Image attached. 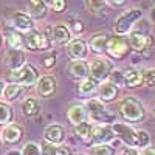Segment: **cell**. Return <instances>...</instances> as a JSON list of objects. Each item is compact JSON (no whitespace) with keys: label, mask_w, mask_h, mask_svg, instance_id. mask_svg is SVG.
Instances as JSON below:
<instances>
[{"label":"cell","mask_w":155,"mask_h":155,"mask_svg":"<svg viewBox=\"0 0 155 155\" xmlns=\"http://www.w3.org/2000/svg\"><path fill=\"white\" fill-rule=\"evenodd\" d=\"M118 112L121 115V118H124L129 123H140L144 120L146 116V109L141 104V101H138L134 96L124 98L118 104Z\"/></svg>","instance_id":"cell-1"},{"label":"cell","mask_w":155,"mask_h":155,"mask_svg":"<svg viewBox=\"0 0 155 155\" xmlns=\"http://www.w3.org/2000/svg\"><path fill=\"white\" fill-rule=\"evenodd\" d=\"M6 79L11 84H17L20 87H31L37 84L39 81V71L33 64H25V65L17 70V71H8L6 73Z\"/></svg>","instance_id":"cell-2"},{"label":"cell","mask_w":155,"mask_h":155,"mask_svg":"<svg viewBox=\"0 0 155 155\" xmlns=\"http://www.w3.org/2000/svg\"><path fill=\"white\" fill-rule=\"evenodd\" d=\"M143 17V12H141V9L138 8H132L129 9L126 12H123V14L116 19L115 25H113V31L116 33V36H124V34H129L132 31L134 25Z\"/></svg>","instance_id":"cell-3"},{"label":"cell","mask_w":155,"mask_h":155,"mask_svg":"<svg viewBox=\"0 0 155 155\" xmlns=\"http://www.w3.org/2000/svg\"><path fill=\"white\" fill-rule=\"evenodd\" d=\"M112 71H113L112 62L104 59V58L93 59L92 62H90V65H88V78L92 81H95L96 84L106 81L107 78L110 76Z\"/></svg>","instance_id":"cell-4"},{"label":"cell","mask_w":155,"mask_h":155,"mask_svg":"<svg viewBox=\"0 0 155 155\" xmlns=\"http://www.w3.org/2000/svg\"><path fill=\"white\" fill-rule=\"evenodd\" d=\"M106 53L112 59H116V61L124 59L129 53H130V45H129V41L124 36H112V37H109Z\"/></svg>","instance_id":"cell-5"},{"label":"cell","mask_w":155,"mask_h":155,"mask_svg":"<svg viewBox=\"0 0 155 155\" xmlns=\"http://www.w3.org/2000/svg\"><path fill=\"white\" fill-rule=\"evenodd\" d=\"M85 112L88 113V116L92 120H95L98 123H102L106 126L109 123H113V120H115V116L106 110L104 104H102L99 99H88L87 104H85Z\"/></svg>","instance_id":"cell-6"},{"label":"cell","mask_w":155,"mask_h":155,"mask_svg":"<svg viewBox=\"0 0 155 155\" xmlns=\"http://www.w3.org/2000/svg\"><path fill=\"white\" fill-rule=\"evenodd\" d=\"M50 39L37 30H31L23 36V47L30 51H45L50 48Z\"/></svg>","instance_id":"cell-7"},{"label":"cell","mask_w":155,"mask_h":155,"mask_svg":"<svg viewBox=\"0 0 155 155\" xmlns=\"http://www.w3.org/2000/svg\"><path fill=\"white\" fill-rule=\"evenodd\" d=\"M129 45L130 48H134L138 53H147V51L153 47V37L149 33L140 31V30H134L129 33Z\"/></svg>","instance_id":"cell-8"},{"label":"cell","mask_w":155,"mask_h":155,"mask_svg":"<svg viewBox=\"0 0 155 155\" xmlns=\"http://www.w3.org/2000/svg\"><path fill=\"white\" fill-rule=\"evenodd\" d=\"M112 130L115 135H118L121 138L123 143L127 144V147H137L138 146V138H137V130H134L132 127H129L127 124L115 123L112 126Z\"/></svg>","instance_id":"cell-9"},{"label":"cell","mask_w":155,"mask_h":155,"mask_svg":"<svg viewBox=\"0 0 155 155\" xmlns=\"http://www.w3.org/2000/svg\"><path fill=\"white\" fill-rule=\"evenodd\" d=\"M56 88H58V84H56V78L51 76V74H44L39 78L37 81V85H36V90L39 96L42 98H50L56 93Z\"/></svg>","instance_id":"cell-10"},{"label":"cell","mask_w":155,"mask_h":155,"mask_svg":"<svg viewBox=\"0 0 155 155\" xmlns=\"http://www.w3.org/2000/svg\"><path fill=\"white\" fill-rule=\"evenodd\" d=\"M67 51H68V56L71 61H84V58L87 56L88 47L84 39L76 37L67 44Z\"/></svg>","instance_id":"cell-11"},{"label":"cell","mask_w":155,"mask_h":155,"mask_svg":"<svg viewBox=\"0 0 155 155\" xmlns=\"http://www.w3.org/2000/svg\"><path fill=\"white\" fill-rule=\"evenodd\" d=\"M11 20H12V27H14V30L19 31V33H25V34H27L31 30H34V22H33V19L27 14V12L17 11V12L12 14Z\"/></svg>","instance_id":"cell-12"},{"label":"cell","mask_w":155,"mask_h":155,"mask_svg":"<svg viewBox=\"0 0 155 155\" xmlns=\"http://www.w3.org/2000/svg\"><path fill=\"white\" fill-rule=\"evenodd\" d=\"M27 64V56L23 50H8L6 53V65L9 71H17Z\"/></svg>","instance_id":"cell-13"},{"label":"cell","mask_w":155,"mask_h":155,"mask_svg":"<svg viewBox=\"0 0 155 155\" xmlns=\"http://www.w3.org/2000/svg\"><path fill=\"white\" fill-rule=\"evenodd\" d=\"M67 71L71 79L84 81L88 78V64L85 61H71L67 67Z\"/></svg>","instance_id":"cell-14"},{"label":"cell","mask_w":155,"mask_h":155,"mask_svg":"<svg viewBox=\"0 0 155 155\" xmlns=\"http://www.w3.org/2000/svg\"><path fill=\"white\" fill-rule=\"evenodd\" d=\"M44 138H45L47 143L58 146L59 143L64 141V138H65V130H64V127L59 126V124H50L44 130Z\"/></svg>","instance_id":"cell-15"},{"label":"cell","mask_w":155,"mask_h":155,"mask_svg":"<svg viewBox=\"0 0 155 155\" xmlns=\"http://www.w3.org/2000/svg\"><path fill=\"white\" fill-rule=\"evenodd\" d=\"M22 138H23V129L19 124L11 123V124L5 126L3 132H2V140L6 144H16Z\"/></svg>","instance_id":"cell-16"},{"label":"cell","mask_w":155,"mask_h":155,"mask_svg":"<svg viewBox=\"0 0 155 155\" xmlns=\"http://www.w3.org/2000/svg\"><path fill=\"white\" fill-rule=\"evenodd\" d=\"M70 30L67 28V25H56V27H53V31H51V37H50V42H53L54 45L61 47V45H65L70 42Z\"/></svg>","instance_id":"cell-17"},{"label":"cell","mask_w":155,"mask_h":155,"mask_svg":"<svg viewBox=\"0 0 155 155\" xmlns=\"http://www.w3.org/2000/svg\"><path fill=\"white\" fill-rule=\"evenodd\" d=\"M115 134L112 130L110 126H106V124H101V126H96L93 127V140H92V144L93 143H98V144H106L109 143L110 140H113Z\"/></svg>","instance_id":"cell-18"},{"label":"cell","mask_w":155,"mask_h":155,"mask_svg":"<svg viewBox=\"0 0 155 155\" xmlns=\"http://www.w3.org/2000/svg\"><path fill=\"white\" fill-rule=\"evenodd\" d=\"M123 78H124V85L129 88H137L143 85V71L138 68H129L123 71Z\"/></svg>","instance_id":"cell-19"},{"label":"cell","mask_w":155,"mask_h":155,"mask_svg":"<svg viewBox=\"0 0 155 155\" xmlns=\"http://www.w3.org/2000/svg\"><path fill=\"white\" fill-rule=\"evenodd\" d=\"M118 93L120 90L116 85H113L112 82H104L99 90H98V96H99V101L101 102H112L118 98Z\"/></svg>","instance_id":"cell-20"},{"label":"cell","mask_w":155,"mask_h":155,"mask_svg":"<svg viewBox=\"0 0 155 155\" xmlns=\"http://www.w3.org/2000/svg\"><path fill=\"white\" fill-rule=\"evenodd\" d=\"M107 42H109V36L104 34V33H99V34L92 36V39H90V42H88V47L93 53L102 54V53H106Z\"/></svg>","instance_id":"cell-21"},{"label":"cell","mask_w":155,"mask_h":155,"mask_svg":"<svg viewBox=\"0 0 155 155\" xmlns=\"http://www.w3.org/2000/svg\"><path fill=\"white\" fill-rule=\"evenodd\" d=\"M47 3L42 2V0H31L28 2V11H30V17L31 19H37V20H42L47 16Z\"/></svg>","instance_id":"cell-22"},{"label":"cell","mask_w":155,"mask_h":155,"mask_svg":"<svg viewBox=\"0 0 155 155\" xmlns=\"http://www.w3.org/2000/svg\"><path fill=\"white\" fill-rule=\"evenodd\" d=\"M85 115H87V112H85V107L84 106L73 104L68 109V112H67V118H68V121L73 126H78V124H81V123L85 121Z\"/></svg>","instance_id":"cell-23"},{"label":"cell","mask_w":155,"mask_h":155,"mask_svg":"<svg viewBox=\"0 0 155 155\" xmlns=\"http://www.w3.org/2000/svg\"><path fill=\"white\" fill-rule=\"evenodd\" d=\"M74 134L82 140V143L85 144H92V140H93V126L88 124V123H81L74 126Z\"/></svg>","instance_id":"cell-24"},{"label":"cell","mask_w":155,"mask_h":155,"mask_svg":"<svg viewBox=\"0 0 155 155\" xmlns=\"http://www.w3.org/2000/svg\"><path fill=\"white\" fill-rule=\"evenodd\" d=\"M5 37H6V42L11 50H22V47H23V34L22 33L16 31L14 28H11V30L8 28Z\"/></svg>","instance_id":"cell-25"},{"label":"cell","mask_w":155,"mask_h":155,"mask_svg":"<svg viewBox=\"0 0 155 155\" xmlns=\"http://www.w3.org/2000/svg\"><path fill=\"white\" fill-rule=\"evenodd\" d=\"M41 152H42V155H71V150L67 146H62V144L54 146V144H50V143L42 144Z\"/></svg>","instance_id":"cell-26"},{"label":"cell","mask_w":155,"mask_h":155,"mask_svg":"<svg viewBox=\"0 0 155 155\" xmlns=\"http://www.w3.org/2000/svg\"><path fill=\"white\" fill-rule=\"evenodd\" d=\"M39 110H41V106H39V102L34 98H28L22 102V113L25 116H28V118H34L39 113Z\"/></svg>","instance_id":"cell-27"},{"label":"cell","mask_w":155,"mask_h":155,"mask_svg":"<svg viewBox=\"0 0 155 155\" xmlns=\"http://www.w3.org/2000/svg\"><path fill=\"white\" fill-rule=\"evenodd\" d=\"M96 92V82L92 81L90 78H87V79L81 81L79 85H78V93H79V96H92L93 93Z\"/></svg>","instance_id":"cell-28"},{"label":"cell","mask_w":155,"mask_h":155,"mask_svg":"<svg viewBox=\"0 0 155 155\" xmlns=\"http://www.w3.org/2000/svg\"><path fill=\"white\" fill-rule=\"evenodd\" d=\"M12 120V107L5 101H0V126H8Z\"/></svg>","instance_id":"cell-29"},{"label":"cell","mask_w":155,"mask_h":155,"mask_svg":"<svg viewBox=\"0 0 155 155\" xmlns=\"http://www.w3.org/2000/svg\"><path fill=\"white\" fill-rule=\"evenodd\" d=\"M22 93V87L17 85V84H8L5 85V90H3V96L6 101H16Z\"/></svg>","instance_id":"cell-30"},{"label":"cell","mask_w":155,"mask_h":155,"mask_svg":"<svg viewBox=\"0 0 155 155\" xmlns=\"http://www.w3.org/2000/svg\"><path fill=\"white\" fill-rule=\"evenodd\" d=\"M85 6L90 12H93V14H101V12L106 11L107 3L102 2V0H88V2H85Z\"/></svg>","instance_id":"cell-31"},{"label":"cell","mask_w":155,"mask_h":155,"mask_svg":"<svg viewBox=\"0 0 155 155\" xmlns=\"http://www.w3.org/2000/svg\"><path fill=\"white\" fill-rule=\"evenodd\" d=\"M92 155H115V149L109 144H96L90 150Z\"/></svg>","instance_id":"cell-32"},{"label":"cell","mask_w":155,"mask_h":155,"mask_svg":"<svg viewBox=\"0 0 155 155\" xmlns=\"http://www.w3.org/2000/svg\"><path fill=\"white\" fill-rule=\"evenodd\" d=\"M41 64L44 68H53L56 65V53L54 51H51V53H45L42 58H41Z\"/></svg>","instance_id":"cell-33"},{"label":"cell","mask_w":155,"mask_h":155,"mask_svg":"<svg viewBox=\"0 0 155 155\" xmlns=\"http://www.w3.org/2000/svg\"><path fill=\"white\" fill-rule=\"evenodd\" d=\"M68 30H70V33H74V34H82L84 33V23L81 22V20H78V19H74V17H70V20H68V27H67Z\"/></svg>","instance_id":"cell-34"},{"label":"cell","mask_w":155,"mask_h":155,"mask_svg":"<svg viewBox=\"0 0 155 155\" xmlns=\"http://www.w3.org/2000/svg\"><path fill=\"white\" fill-rule=\"evenodd\" d=\"M143 84L150 88L155 87V68H147L143 71Z\"/></svg>","instance_id":"cell-35"},{"label":"cell","mask_w":155,"mask_h":155,"mask_svg":"<svg viewBox=\"0 0 155 155\" xmlns=\"http://www.w3.org/2000/svg\"><path fill=\"white\" fill-rule=\"evenodd\" d=\"M22 155H42V152L36 143H27L22 150Z\"/></svg>","instance_id":"cell-36"},{"label":"cell","mask_w":155,"mask_h":155,"mask_svg":"<svg viewBox=\"0 0 155 155\" xmlns=\"http://www.w3.org/2000/svg\"><path fill=\"white\" fill-rule=\"evenodd\" d=\"M137 138H138V147H147L149 141H150V137L147 132L144 130H137Z\"/></svg>","instance_id":"cell-37"},{"label":"cell","mask_w":155,"mask_h":155,"mask_svg":"<svg viewBox=\"0 0 155 155\" xmlns=\"http://www.w3.org/2000/svg\"><path fill=\"white\" fill-rule=\"evenodd\" d=\"M110 82L113 84V85H121V84H124V78H123V71H120V70H113L112 73H110Z\"/></svg>","instance_id":"cell-38"},{"label":"cell","mask_w":155,"mask_h":155,"mask_svg":"<svg viewBox=\"0 0 155 155\" xmlns=\"http://www.w3.org/2000/svg\"><path fill=\"white\" fill-rule=\"evenodd\" d=\"M50 5H51V9L56 11V12H62L64 9L67 8V2H65V0H51Z\"/></svg>","instance_id":"cell-39"},{"label":"cell","mask_w":155,"mask_h":155,"mask_svg":"<svg viewBox=\"0 0 155 155\" xmlns=\"http://www.w3.org/2000/svg\"><path fill=\"white\" fill-rule=\"evenodd\" d=\"M140 155H155V147L147 146V147H144L143 150H141V153H140Z\"/></svg>","instance_id":"cell-40"},{"label":"cell","mask_w":155,"mask_h":155,"mask_svg":"<svg viewBox=\"0 0 155 155\" xmlns=\"http://www.w3.org/2000/svg\"><path fill=\"white\" fill-rule=\"evenodd\" d=\"M123 155H140L134 147H124L123 149Z\"/></svg>","instance_id":"cell-41"},{"label":"cell","mask_w":155,"mask_h":155,"mask_svg":"<svg viewBox=\"0 0 155 155\" xmlns=\"http://www.w3.org/2000/svg\"><path fill=\"white\" fill-rule=\"evenodd\" d=\"M106 3L112 6H121V5H126V0H110V2H106Z\"/></svg>","instance_id":"cell-42"},{"label":"cell","mask_w":155,"mask_h":155,"mask_svg":"<svg viewBox=\"0 0 155 155\" xmlns=\"http://www.w3.org/2000/svg\"><path fill=\"white\" fill-rule=\"evenodd\" d=\"M150 20L155 23V8H152V9H150Z\"/></svg>","instance_id":"cell-43"},{"label":"cell","mask_w":155,"mask_h":155,"mask_svg":"<svg viewBox=\"0 0 155 155\" xmlns=\"http://www.w3.org/2000/svg\"><path fill=\"white\" fill-rule=\"evenodd\" d=\"M6 155H22V152H19V150H16V149H14V150H9Z\"/></svg>","instance_id":"cell-44"},{"label":"cell","mask_w":155,"mask_h":155,"mask_svg":"<svg viewBox=\"0 0 155 155\" xmlns=\"http://www.w3.org/2000/svg\"><path fill=\"white\" fill-rule=\"evenodd\" d=\"M3 90H5V82H3V81H0V96H2Z\"/></svg>","instance_id":"cell-45"},{"label":"cell","mask_w":155,"mask_h":155,"mask_svg":"<svg viewBox=\"0 0 155 155\" xmlns=\"http://www.w3.org/2000/svg\"><path fill=\"white\" fill-rule=\"evenodd\" d=\"M0 45H2V36H0Z\"/></svg>","instance_id":"cell-46"},{"label":"cell","mask_w":155,"mask_h":155,"mask_svg":"<svg viewBox=\"0 0 155 155\" xmlns=\"http://www.w3.org/2000/svg\"><path fill=\"white\" fill-rule=\"evenodd\" d=\"M78 155H84V153H78Z\"/></svg>","instance_id":"cell-47"},{"label":"cell","mask_w":155,"mask_h":155,"mask_svg":"<svg viewBox=\"0 0 155 155\" xmlns=\"http://www.w3.org/2000/svg\"><path fill=\"white\" fill-rule=\"evenodd\" d=\"M153 116H155V112H153Z\"/></svg>","instance_id":"cell-48"}]
</instances>
